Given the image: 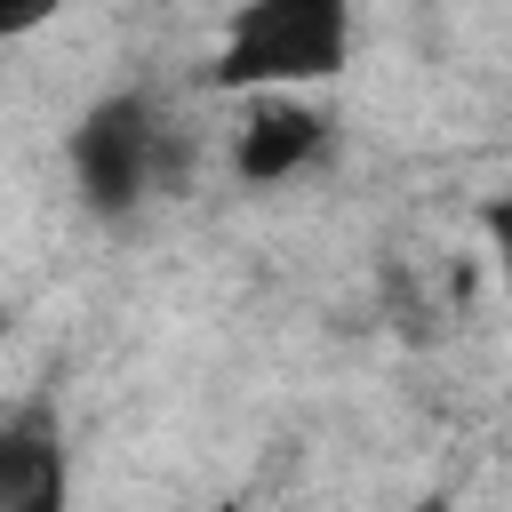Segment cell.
Instances as JSON below:
<instances>
[{"instance_id": "1", "label": "cell", "mask_w": 512, "mask_h": 512, "mask_svg": "<svg viewBox=\"0 0 512 512\" xmlns=\"http://www.w3.org/2000/svg\"><path fill=\"white\" fill-rule=\"evenodd\" d=\"M64 168H72V192L88 216L104 224H128L152 192H184L192 168H200V128L176 120L152 88H112L96 96L72 136H64Z\"/></svg>"}, {"instance_id": "2", "label": "cell", "mask_w": 512, "mask_h": 512, "mask_svg": "<svg viewBox=\"0 0 512 512\" xmlns=\"http://www.w3.org/2000/svg\"><path fill=\"white\" fill-rule=\"evenodd\" d=\"M344 56H352V0H240L208 80L224 96L312 88V80H336Z\"/></svg>"}, {"instance_id": "3", "label": "cell", "mask_w": 512, "mask_h": 512, "mask_svg": "<svg viewBox=\"0 0 512 512\" xmlns=\"http://www.w3.org/2000/svg\"><path fill=\"white\" fill-rule=\"evenodd\" d=\"M328 112L320 104H304L296 88H264L248 112H240V128H232V176L240 184H288V176H304L320 152H328Z\"/></svg>"}, {"instance_id": "4", "label": "cell", "mask_w": 512, "mask_h": 512, "mask_svg": "<svg viewBox=\"0 0 512 512\" xmlns=\"http://www.w3.org/2000/svg\"><path fill=\"white\" fill-rule=\"evenodd\" d=\"M64 496H72V464L48 400L0 416V512H64Z\"/></svg>"}, {"instance_id": "5", "label": "cell", "mask_w": 512, "mask_h": 512, "mask_svg": "<svg viewBox=\"0 0 512 512\" xmlns=\"http://www.w3.org/2000/svg\"><path fill=\"white\" fill-rule=\"evenodd\" d=\"M480 232H488V256H496V272L512 288V192H488L480 200Z\"/></svg>"}, {"instance_id": "6", "label": "cell", "mask_w": 512, "mask_h": 512, "mask_svg": "<svg viewBox=\"0 0 512 512\" xmlns=\"http://www.w3.org/2000/svg\"><path fill=\"white\" fill-rule=\"evenodd\" d=\"M56 8H64V0H0V40H24V32H40Z\"/></svg>"}, {"instance_id": "7", "label": "cell", "mask_w": 512, "mask_h": 512, "mask_svg": "<svg viewBox=\"0 0 512 512\" xmlns=\"http://www.w3.org/2000/svg\"><path fill=\"white\" fill-rule=\"evenodd\" d=\"M400 512H456V504H448V496L432 488V496H416V504H400Z\"/></svg>"}, {"instance_id": "8", "label": "cell", "mask_w": 512, "mask_h": 512, "mask_svg": "<svg viewBox=\"0 0 512 512\" xmlns=\"http://www.w3.org/2000/svg\"><path fill=\"white\" fill-rule=\"evenodd\" d=\"M232 8H240V0H232Z\"/></svg>"}]
</instances>
